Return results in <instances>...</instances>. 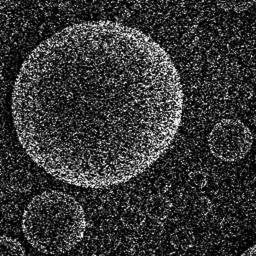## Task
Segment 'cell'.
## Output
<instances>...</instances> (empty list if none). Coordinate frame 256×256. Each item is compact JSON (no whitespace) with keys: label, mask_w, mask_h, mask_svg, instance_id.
I'll use <instances>...</instances> for the list:
<instances>
[{"label":"cell","mask_w":256,"mask_h":256,"mask_svg":"<svg viewBox=\"0 0 256 256\" xmlns=\"http://www.w3.org/2000/svg\"><path fill=\"white\" fill-rule=\"evenodd\" d=\"M143 218L144 217L141 212H139L135 209H132V208L127 209L122 215L123 223L125 224V226L130 227V228H135V227L139 226L142 223Z\"/></svg>","instance_id":"9"},{"label":"cell","mask_w":256,"mask_h":256,"mask_svg":"<svg viewBox=\"0 0 256 256\" xmlns=\"http://www.w3.org/2000/svg\"><path fill=\"white\" fill-rule=\"evenodd\" d=\"M189 179H190L191 185L194 188H197V189L203 188L207 183L206 175L203 172H200V171H196V172L191 173L190 176H189Z\"/></svg>","instance_id":"11"},{"label":"cell","mask_w":256,"mask_h":256,"mask_svg":"<svg viewBox=\"0 0 256 256\" xmlns=\"http://www.w3.org/2000/svg\"><path fill=\"white\" fill-rule=\"evenodd\" d=\"M12 188L18 192H27L31 189L32 181L27 174H22L20 172L16 173L12 178Z\"/></svg>","instance_id":"8"},{"label":"cell","mask_w":256,"mask_h":256,"mask_svg":"<svg viewBox=\"0 0 256 256\" xmlns=\"http://www.w3.org/2000/svg\"><path fill=\"white\" fill-rule=\"evenodd\" d=\"M86 230L85 212L71 195L46 191L34 196L22 217V231L36 250L50 255L75 247Z\"/></svg>","instance_id":"2"},{"label":"cell","mask_w":256,"mask_h":256,"mask_svg":"<svg viewBox=\"0 0 256 256\" xmlns=\"http://www.w3.org/2000/svg\"><path fill=\"white\" fill-rule=\"evenodd\" d=\"M196 209L201 213V214H206L211 210V202L208 198L206 197H201L197 200V205Z\"/></svg>","instance_id":"12"},{"label":"cell","mask_w":256,"mask_h":256,"mask_svg":"<svg viewBox=\"0 0 256 256\" xmlns=\"http://www.w3.org/2000/svg\"><path fill=\"white\" fill-rule=\"evenodd\" d=\"M183 110L168 52L143 31L109 20L75 23L39 43L20 67L11 100L27 155L83 188L144 172L173 142Z\"/></svg>","instance_id":"1"},{"label":"cell","mask_w":256,"mask_h":256,"mask_svg":"<svg viewBox=\"0 0 256 256\" xmlns=\"http://www.w3.org/2000/svg\"><path fill=\"white\" fill-rule=\"evenodd\" d=\"M240 256H256V243L247 250H245Z\"/></svg>","instance_id":"14"},{"label":"cell","mask_w":256,"mask_h":256,"mask_svg":"<svg viewBox=\"0 0 256 256\" xmlns=\"http://www.w3.org/2000/svg\"><path fill=\"white\" fill-rule=\"evenodd\" d=\"M170 209H171L170 201L162 195H154L148 200L147 214L149 217L153 219L162 220L166 218Z\"/></svg>","instance_id":"4"},{"label":"cell","mask_w":256,"mask_h":256,"mask_svg":"<svg viewBox=\"0 0 256 256\" xmlns=\"http://www.w3.org/2000/svg\"><path fill=\"white\" fill-rule=\"evenodd\" d=\"M88 256H103V255H88Z\"/></svg>","instance_id":"16"},{"label":"cell","mask_w":256,"mask_h":256,"mask_svg":"<svg viewBox=\"0 0 256 256\" xmlns=\"http://www.w3.org/2000/svg\"><path fill=\"white\" fill-rule=\"evenodd\" d=\"M255 164H256V154H255Z\"/></svg>","instance_id":"17"},{"label":"cell","mask_w":256,"mask_h":256,"mask_svg":"<svg viewBox=\"0 0 256 256\" xmlns=\"http://www.w3.org/2000/svg\"><path fill=\"white\" fill-rule=\"evenodd\" d=\"M195 236L189 228L181 227L175 230L171 237L172 245L177 249H188L194 244Z\"/></svg>","instance_id":"5"},{"label":"cell","mask_w":256,"mask_h":256,"mask_svg":"<svg viewBox=\"0 0 256 256\" xmlns=\"http://www.w3.org/2000/svg\"><path fill=\"white\" fill-rule=\"evenodd\" d=\"M253 144L250 129L240 120L226 118L217 122L208 135L211 154L225 162H235L244 158Z\"/></svg>","instance_id":"3"},{"label":"cell","mask_w":256,"mask_h":256,"mask_svg":"<svg viewBox=\"0 0 256 256\" xmlns=\"http://www.w3.org/2000/svg\"><path fill=\"white\" fill-rule=\"evenodd\" d=\"M0 256H26L22 244L11 237L0 236Z\"/></svg>","instance_id":"6"},{"label":"cell","mask_w":256,"mask_h":256,"mask_svg":"<svg viewBox=\"0 0 256 256\" xmlns=\"http://www.w3.org/2000/svg\"><path fill=\"white\" fill-rule=\"evenodd\" d=\"M216 4L226 11L244 12L251 8L256 0H215Z\"/></svg>","instance_id":"7"},{"label":"cell","mask_w":256,"mask_h":256,"mask_svg":"<svg viewBox=\"0 0 256 256\" xmlns=\"http://www.w3.org/2000/svg\"><path fill=\"white\" fill-rule=\"evenodd\" d=\"M222 234L227 237H232L238 234V223L232 218H226L221 223Z\"/></svg>","instance_id":"10"},{"label":"cell","mask_w":256,"mask_h":256,"mask_svg":"<svg viewBox=\"0 0 256 256\" xmlns=\"http://www.w3.org/2000/svg\"><path fill=\"white\" fill-rule=\"evenodd\" d=\"M253 124L256 127V109L254 110V113H253Z\"/></svg>","instance_id":"15"},{"label":"cell","mask_w":256,"mask_h":256,"mask_svg":"<svg viewBox=\"0 0 256 256\" xmlns=\"http://www.w3.org/2000/svg\"><path fill=\"white\" fill-rule=\"evenodd\" d=\"M6 90H7L6 81H5L4 76L2 75V73L0 72V103L3 101V99H4V97H5Z\"/></svg>","instance_id":"13"}]
</instances>
